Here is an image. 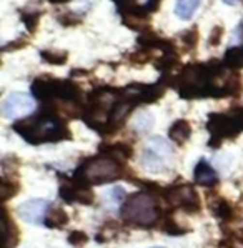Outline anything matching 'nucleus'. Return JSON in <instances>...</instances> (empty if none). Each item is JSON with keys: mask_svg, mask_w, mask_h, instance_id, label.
<instances>
[{"mask_svg": "<svg viewBox=\"0 0 243 248\" xmlns=\"http://www.w3.org/2000/svg\"><path fill=\"white\" fill-rule=\"evenodd\" d=\"M12 128L22 139L32 145L52 143L70 139V130H68L67 125L54 113L47 112H44L42 115L15 122Z\"/></svg>", "mask_w": 243, "mask_h": 248, "instance_id": "nucleus-1", "label": "nucleus"}, {"mask_svg": "<svg viewBox=\"0 0 243 248\" xmlns=\"http://www.w3.org/2000/svg\"><path fill=\"white\" fill-rule=\"evenodd\" d=\"M162 210L152 192H135L122 202L120 215L130 225L137 227H155L162 222Z\"/></svg>", "mask_w": 243, "mask_h": 248, "instance_id": "nucleus-2", "label": "nucleus"}, {"mask_svg": "<svg viewBox=\"0 0 243 248\" xmlns=\"http://www.w3.org/2000/svg\"><path fill=\"white\" fill-rule=\"evenodd\" d=\"M123 163L112 158L107 154H98L82 163L75 171L74 178L83 182L85 185H102V183L115 182L123 177Z\"/></svg>", "mask_w": 243, "mask_h": 248, "instance_id": "nucleus-3", "label": "nucleus"}, {"mask_svg": "<svg viewBox=\"0 0 243 248\" xmlns=\"http://www.w3.org/2000/svg\"><path fill=\"white\" fill-rule=\"evenodd\" d=\"M160 197L173 208H182L188 213L200 212V197L192 185H173L162 190Z\"/></svg>", "mask_w": 243, "mask_h": 248, "instance_id": "nucleus-4", "label": "nucleus"}, {"mask_svg": "<svg viewBox=\"0 0 243 248\" xmlns=\"http://www.w3.org/2000/svg\"><path fill=\"white\" fill-rule=\"evenodd\" d=\"M207 128H208V132L212 133L210 145H213V147H218L223 140L233 139V137H237V133L242 132L240 124H238V120L233 112L210 115Z\"/></svg>", "mask_w": 243, "mask_h": 248, "instance_id": "nucleus-5", "label": "nucleus"}, {"mask_svg": "<svg viewBox=\"0 0 243 248\" xmlns=\"http://www.w3.org/2000/svg\"><path fill=\"white\" fill-rule=\"evenodd\" d=\"M33 108H35V100L32 95L24 92H12L2 102V115L9 120L29 115L33 112Z\"/></svg>", "mask_w": 243, "mask_h": 248, "instance_id": "nucleus-6", "label": "nucleus"}, {"mask_svg": "<svg viewBox=\"0 0 243 248\" xmlns=\"http://www.w3.org/2000/svg\"><path fill=\"white\" fill-rule=\"evenodd\" d=\"M60 197L67 202V203H83L90 205L93 203L95 195L90 190L89 185H85L83 182L77 180V178H70L68 182L62 183L60 186Z\"/></svg>", "mask_w": 243, "mask_h": 248, "instance_id": "nucleus-7", "label": "nucleus"}, {"mask_svg": "<svg viewBox=\"0 0 243 248\" xmlns=\"http://www.w3.org/2000/svg\"><path fill=\"white\" fill-rule=\"evenodd\" d=\"M48 210H50V205H48L47 200L35 198V200H29V202H24L22 205H18L17 213L24 222L39 225V223H44L45 215H47Z\"/></svg>", "mask_w": 243, "mask_h": 248, "instance_id": "nucleus-8", "label": "nucleus"}, {"mask_svg": "<svg viewBox=\"0 0 243 248\" xmlns=\"http://www.w3.org/2000/svg\"><path fill=\"white\" fill-rule=\"evenodd\" d=\"M165 158L167 157H163L162 154H158L155 148L147 147V148H143L142 155H140V165H142L147 171L160 173V171L168 170V165H167Z\"/></svg>", "mask_w": 243, "mask_h": 248, "instance_id": "nucleus-9", "label": "nucleus"}, {"mask_svg": "<svg viewBox=\"0 0 243 248\" xmlns=\"http://www.w3.org/2000/svg\"><path fill=\"white\" fill-rule=\"evenodd\" d=\"M193 175H195V182L202 186H213L218 183V173L205 158H202L197 163Z\"/></svg>", "mask_w": 243, "mask_h": 248, "instance_id": "nucleus-10", "label": "nucleus"}, {"mask_svg": "<svg viewBox=\"0 0 243 248\" xmlns=\"http://www.w3.org/2000/svg\"><path fill=\"white\" fill-rule=\"evenodd\" d=\"M168 135L173 143L183 145L190 139V135H192V127H190V124L187 120H177L175 124L170 127Z\"/></svg>", "mask_w": 243, "mask_h": 248, "instance_id": "nucleus-11", "label": "nucleus"}, {"mask_svg": "<svg viewBox=\"0 0 243 248\" xmlns=\"http://www.w3.org/2000/svg\"><path fill=\"white\" fill-rule=\"evenodd\" d=\"M155 125V117L152 115L149 110H143V112L137 113L134 122H132V130L138 135H145L149 133Z\"/></svg>", "mask_w": 243, "mask_h": 248, "instance_id": "nucleus-12", "label": "nucleus"}, {"mask_svg": "<svg viewBox=\"0 0 243 248\" xmlns=\"http://www.w3.org/2000/svg\"><path fill=\"white\" fill-rule=\"evenodd\" d=\"M200 5H202V0H177L175 15L180 20H192Z\"/></svg>", "mask_w": 243, "mask_h": 248, "instance_id": "nucleus-13", "label": "nucleus"}, {"mask_svg": "<svg viewBox=\"0 0 243 248\" xmlns=\"http://www.w3.org/2000/svg\"><path fill=\"white\" fill-rule=\"evenodd\" d=\"M44 225L47 228H63L68 225V215L63 208L54 207V208L48 210L47 215H45Z\"/></svg>", "mask_w": 243, "mask_h": 248, "instance_id": "nucleus-14", "label": "nucleus"}, {"mask_svg": "<svg viewBox=\"0 0 243 248\" xmlns=\"http://www.w3.org/2000/svg\"><path fill=\"white\" fill-rule=\"evenodd\" d=\"M100 152L102 154L110 155L112 158L119 160L120 163H125L134 155V148L128 147L127 143H115V145H108V147H102Z\"/></svg>", "mask_w": 243, "mask_h": 248, "instance_id": "nucleus-15", "label": "nucleus"}, {"mask_svg": "<svg viewBox=\"0 0 243 248\" xmlns=\"http://www.w3.org/2000/svg\"><path fill=\"white\" fill-rule=\"evenodd\" d=\"M210 208H212V212L215 213L216 218L223 220V222H231V220L235 218L233 208H231V205L227 200H223V198H215V200H212Z\"/></svg>", "mask_w": 243, "mask_h": 248, "instance_id": "nucleus-16", "label": "nucleus"}, {"mask_svg": "<svg viewBox=\"0 0 243 248\" xmlns=\"http://www.w3.org/2000/svg\"><path fill=\"white\" fill-rule=\"evenodd\" d=\"M3 230H5V248H15L18 243V228L17 223L9 217V212L3 210Z\"/></svg>", "mask_w": 243, "mask_h": 248, "instance_id": "nucleus-17", "label": "nucleus"}, {"mask_svg": "<svg viewBox=\"0 0 243 248\" xmlns=\"http://www.w3.org/2000/svg\"><path fill=\"white\" fill-rule=\"evenodd\" d=\"M225 65L238 70L243 68V45L242 47H231L225 53Z\"/></svg>", "mask_w": 243, "mask_h": 248, "instance_id": "nucleus-18", "label": "nucleus"}, {"mask_svg": "<svg viewBox=\"0 0 243 248\" xmlns=\"http://www.w3.org/2000/svg\"><path fill=\"white\" fill-rule=\"evenodd\" d=\"M20 192V186H18L17 182L10 180L7 175L2 177V183H0V193H2V202H7L10 198H14L17 193Z\"/></svg>", "mask_w": 243, "mask_h": 248, "instance_id": "nucleus-19", "label": "nucleus"}, {"mask_svg": "<svg viewBox=\"0 0 243 248\" xmlns=\"http://www.w3.org/2000/svg\"><path fill=\"white\" fill-rule=\"evenodd\" d=\"M150 147L155 148V150H157L158 154H162L163 157H170V155L173 154L172 145L167 142L165 139H162V137H150Z\"/></svg>", "mask_w": 243, "mask_h": 248, "instance_id": "nucleus-20", "label": "nucleus"}, {"mask_svg": "<svg viewBox=\"0 0 243 248\" xmlns=\"http://www.w3.org/2000/svg\"><path fill=\"white\" fill-rule=\"evenodd\" d=\"M42 57H44L45 62L54 63V65H62V63L68 59V55L65 52H48V50L42 52Z\"/></svg>", "mask_w": 243, "mask_h": 248, "instance_id": "nucleus-21", "label": "nucleus"}, {"mask_svg": "<svg viewBox=\"0 0 243 248\" xmlns=\"http://www.w3.org/2000/svg\"><path fill=\"white\" fill-rule=\"evenodd\" d=\"M68 242H70V245H74V247H83L87 242H89V236L80 230H75L68 235Z\"/></svg>", "mask_w": 243, "mask_h": 248, "instance_id": "nucleus-22", "label": "nucleus"}, {"mask_svg": "<svg viewBox=\"0 0 243 248\" xmlns=\"http://www.w3.org/2000/svg\"><path fill=\"white\" fill-rule=\"evenodd\" d=\"M125 190L123 188H120V186H115V188H110L107 193H105V197H110L113 202H117V203H120L122 200L125 198Z\"/></svg>", "mask_w": 243, "mask_h": 248, "instance_id": "nucleus-23", "label": "nucleus"}, {"mask_svg": "<svg viewBox=\"0 0 243 248\" xmlns=\"http://www.w3.org/2000/svg\"><path fill=\"white\" fill-rule=\"evenodd\" d=\"M222 27H216V29L212 32V39H210V44L212 45H218L220 44V37H222Z\"/></svg>", "mask_w": 243, "mask_h": 248, "instance_id": "nucleus-24", "label": "nucleus"}, {"mask_svg": "<svg viewBox=\"0 0 243 248\" xmlns=\"http://www.w3.org/2000/svg\"><path fill=\"white\" fill-rule=\"evenodd\" d=\"M235 117H237V120H238V124H240V128L243 130V108H238V110H235Z\"/></svg>", "mask_w": 243, "mask_h": 248, "instance_id": "nucleus-25", "label": "nucleus"}, {"mask_svg": "<svg viewBox=\"0 0 243 248\" xmlns=\"http://www.w3.org/2000/svg\"><path fill=\"white\" fill-rule=\"evenodd\" d=\"M240 0H223V3H227V5H235V3H238Z\"/></svg>", "mask_w": 243, "mask_h": 248, "instance_id": "nucleus-26", "label": "nucleus"}, {"mask_svg": "<svg viewBox=\"0 0 243 248\" xmlns=\"http://www.w3.org/2000/svg\"><path fill=\"white\" fill-rule=\"evenodd\" d=\"M50 2H54V3H63V2H70V0H50Z\"/></svg>", "mask_w": 243, "mask_h": 248, "instance_id": "nucleus-27", "label": "nucleus"}, {"mask_svg": "<svg viewBox=\"0 0 243 248\" xmlns=\"http://www.w3.org/2000/svg\"><path fill=\"white\" fill-rule=\"evenodd\" d=\"M238 30H240V35H242V39H243V20H242L240 27H238Z\"/></svg>", "mask_w": 243, "mask_h": 248, "instance_id": "nucleus-28", "label": "nucleus"}, {"mask_svg": "<svg viewBox=\"0 0 243 248\" xmlns=\"http://www.w3.org/2000/svg\"><path fill=\"white\" fill-rule=\"evenodd\" d=\"M152 248H163V247H152Z\"/></svg>", "mask_w": 243, "mask_h": 248, "instance_id": "nucleus-29", "label": "nucleus"}]
</instances>
